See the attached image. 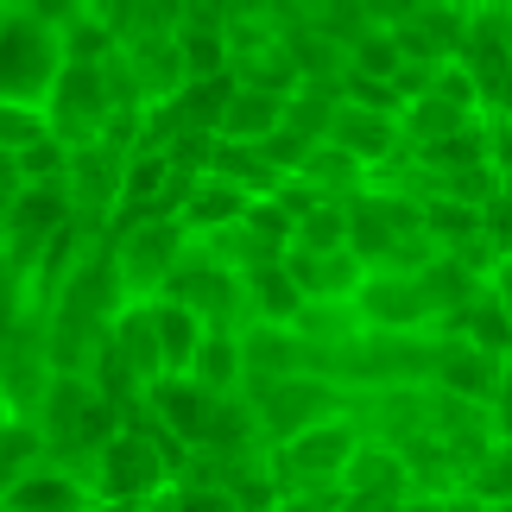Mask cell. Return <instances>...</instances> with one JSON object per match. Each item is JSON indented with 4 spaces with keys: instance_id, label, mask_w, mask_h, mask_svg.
Instances as JSON below:
<instances>
[{
    "instance_id": "32",
    "label": "cell",
    "mask_w": 512,
    "mask_h": 512,
    "mask_svg": "<svg viewBox=\"0 0 512 512\" xmlns=\"http://www.w3.org/2000/svg\"><path fill=\"white\" fill-rule=\"evenodd\" d=\"M310 146H317V140H304L298 127H285V121H279V127H272L266 140H260V159L279 171V177H291V171L304 165V152H310Z\"/></svg>"
},
{
    "instance_id": "4",
    "label": "cell",
    "mask_w": 512,
    "mask_h": 512,
    "mask_svg": "<svg viewBox=\"0 0 512 512\" xmlns=\"http://www.w3.org/2000/svg\"><path fill=\"white\" fill-rule=\"evenodd\" d=\"M57 76H64V45H57V32L26 19V13H7V26H0V102L45 108Z\"/></svg>"
},
{
    "instance_id": "25",
    "label": "cell",
    "mask_w": 512,
    "mask_h": 512,
    "mask_svg": "<svg viewBox=\"0 0 512 512\" xmlns=\"http://www.w3.org/2000/svg\"><path fill=\"white\" fill-rule=\"evenodd\" d=\"M209 171H215V177H228V184H241L247 196H272V190L285 184V177L260 159V146H241V140H215Z\"/></svg>"
},
{
    "instance_id": "15",
    "label": "cell",
    "mask_w": 512,
    "mask_h": 512,
    "mask_svg": "<svg viewBox=\"0 0 512 512\" xmlns=\"http://www.w3.org/2000/svg\"><path fill=\"white\" fill-rule=\"evenodd\" d=\"M133 83H140V102H171V95H184L190 70H184V45H177V32H159V38H133V45H121Z\"/></svg>"
},
{
    "instance_id": "11",
    "label": "cell",
    "mask_w": 512,
    "mask_h": 512,
    "mask_svg": "<svg viewBox=\"0 0 512 512\" xmlns=\"http://www.w3.org/2000/svg\"><path fill=\"white\" fill-rule=\"evenodd\" d=\"M500 380H506V361H494V354H481V348H468V342H449V336H443L437 367H430V386H437V392H449V399H462V405H481V411H487V399L500 392Z\"/></svg>"
},
{
    "instance_id": "41",
    "label": "cell",
    "mask_w": 512,
    "mask_h": 512,
    "mask_svg": "<svg viewBox=\"0 0 512 512\" xmlns=\"http://www.w3.org/2000/svg\"><path fill=\"white\" fill-rule=\"evenodd\" d=\"M506 260H512V253H506Z\"/></svg>"
},
{
    "instance_id": "3",
    "label": "cell",
    "mask_w": 512,
    "mask_h": 512,
    "mask_svg": "<svg viewBox=\"0 0 512 512\" xmlns=\"http://www.w3.org/2000/svg\"><path fill=\"white\" fill-rule=\"evenodd\" d=\"M177 481V462L140 424H121L95 456V500L102 506H152Z\"/></svg>"
},
{
    "instance_id": "37",
    "label": "cell",
    "mask_w": 512,
    "mask_h": 512,
    "mask_svg": "<svg viewBox=\"0 0 512 512\" xmlns=\"http://www.w3.org/2000/svg\"><path fill=\"white\" fill-rule=\"evenodd\" d=\"M13 190H19V171H13V159H7V152H0V203H7Z\"/></svg>"
},
{
    "instance_id": "26",
    "label": "cell",
    "mask_w": 512,
    "mask_h": 512,
    "mask_svg": "<svg viewBox=\"0 0 512 512\" xmlns=\"http://www.w3.org/2000/svg\"><path fill=\"white\" fill-rule=\"evenodd\" d=\"M405 64L399 38H392V26H361L348 38V76H367V83H392Z\"/></svg>"
},
{
    "instance_id": "40",
    "label": "cell",
    "mask_w": 512,
    "mask_h": 512,
    "mask_svg": "<svg viewBox=\"0 0 512 512\" xmlns=\"http://www.w3.org/2000/svg\"><path fill=\"white\" fill-rule=\"evenodd\" d=\"M0 26H7V7H0Z\"/></svg>"
},
{
    "instance_id": "9",
    "label": "cell",
    "mask_w": 512,
    "mask_h": 512,
    "mask_svg": "<svg viewBox=\"0 0 512 512\" xmlns=\"http://www.w3.org/2000/svg\"><path fill=\"white\" fill-rule=\"evenodd\" d=\"M241 373H247L241 392L298 380V373H310V348H304V336L291 323H247L241 329Z\"/></svg>"
},
{
    "instance_id": "38",
    "label": "cell",
    "mask_w": 512,
    "mask_h": 512,
    "mask_svg": "<svg viewBox=\"0 0 512 512\" xmlns=\"http://www.w3.org/2000/svg\"><path fill=\"white\" fill-rule=\"evenodd\" d=\"M0 7H7V13H19V7H26V0H0Z\"/></svg>"
},
{
    "instance_id": "34",
    "label": "cell",
    "mask_w": 512,
    "mask_h": 512,
    "mask_svg": "<svg viewBox=\"0 0 512 512\" xmlns=\"http://www.w3.org/2000/svg\"><path fill=\"white\" fill-rule=\"evenodd\" d=\"M481 146H487V171L512 184V114H481Z\"/></svg>"
},
{
    "instance_id": "16",
    "label": "cell",
    "mask_w": 512,
    "mask_h": 512,
    "mask_svg": "<svg viewBox=\"0 0 512 512\" xmlns=\"http://www.w3.org/2000/svg\"><path fill=\"white\" fill-rule=\"evenodd\" d=\"M0 506H7V512H95L102 500H95L89 481H76L70 468H57V462L45 456L7 500H0Z\"/></svg>"
},
{
    "instance_id": "13",
    "label": "cell",
    "mask_w": 512,
    "mask_h": 512,
    "mask_svg": "<svg viewBox=\"0 0 512 512\" xmlns=\"http://www.w3.org/2000/svg\"><path fill=\"white\" fill-rule=\"evenodd\" d=\"M108 354L127 367V380L133 386H152V380H165V361H159V329H152V298L146 304H121L108 317Z\"/></svg>"
},
{
    "instance_id": "24",
    "label": "cell",
    "mask_w": 512,
    "mask_h": 512,
    "mask_svg": "<svg viewBox=\"0 0 512 512\" xmlns=\"http://www.w3.org/2000/svg\"><path fill=\"white\" fill-rule=\"evenodd\" d=\"M38 462H45V430L32 418H7L0 424V500H7Z\"/></svg>"
},
{
    "instance_id": "10",
    "label": "cell",
    "mask_w": 512,
    "mask_h": 512,
    "mask_svg": "<svg viewBox=\"0 0 512 512\" xmlns=\"http://www.w3.org/2000/svg\"><path fill=\"white\" fill-rule=\"evenodd\" d=\"M323 140H329V146H342L348 159H361L367 171H373V165H386V159H399V152H405L399 114H386V108H361V102H342Z\"/></svg>"
},
{
    "instance_id": "31",
    "label": "cell",
    "mask_w": 512,
    "mask_h": 512,
    "mask_svg": "<svg viewBox=\"0 0 512 512\" xmlns=\"http://www.w3.org/2000/svg\"><path fill=\"white\" fill-rule=\"evenodd\" d=\"M165 500H171V512H241V500L222 481H171Z\"/></svg>"
},
{
    "instance_id": "21",
    "label": "cell",
    "mask_w": 512,
    "mask_h": 512,
    "mask_svg": "<svg viewBox=\"0 0 512 512\" xmlns=\"http://www.w3.org/2000/svg\"><path fill=\"white\" fill-rule=\"evenodd\" d=\"M190 380L209 392V399H234V392L247 386V373H241V329H209L203 348H196V361H190Z\"/></svg>"
},
{
    "instance_id": "8",
    "label": "cell",
    "mask_w": 512,
    "mask_h": 512,
    "mask_svg": "<svg viewBox=\"0 0 512 512\" xmlns=\"http://www.w3.org/2000/svg\"><path fill=\"white\" fill-rule=\"evenodd\" d=\"M392 38L411 64H456L468 45V13L449 0H418L405 19H392Z\"/></svg>"
},
{
    "instance_id": "1",
    "label": "cell",
    "mask_w": 512,
    "mask_h": 512,
    "mask_svg": "<svg viewBox=\"0 0 512 512\" xmlns=\"http://www.w3.org/2000/svg\"><path fill=\"white\" fill-rule=\"evenodd\" d=\"M367 443V430L354 411H336V418L298 430L291 443L272 449V481H279V506L304 500V494H342V475L354 462V449Z\"/></svg>"
},
{
    "instance_id": "7",
    "label": "cell",
    "mask_w": 512,
    "mask_h": 512,
    "mask_svg": "<svg viewBox=\"0 0 512 512\" xmlns=\"http://www.w3.org/2000/svg\"><path fill=\"white\" fill-rule=\"evenodd\" d=\"M354 310L373 336H418V329H437V304L418 272H367L361 291H354Z\"/></svg>"
},
{
    "instance_id": "35",
    "label": "cell",
    "mask_w": 512,
    "mask_h": 512,
    "mask_svg": "<svg viewBox=\"0 0 512 512\" xmlns=\"http://www.w3.org/2000/svg\"><path fill=\"white\" fill-rule=\"evenodd\" d=\"M19 13L38 19V26H51V32H64L70 19H83V13H89V0H26Z\"/></svg>"
},
{
    "instance_id": "27",
    "label": "cell",
    "mask_w": 512,
    "mask_h": 512,
    "mask_svg": "<svg viewBox=\"0 0 512 512\" xmlns=\"http://www.w3.org/2000/svg\"><path fill=\"white\" fill-rule=\"evenodd\" d=\"M456 494H468L475 506H487V512H500V506H512V443H494L487 456L462 475V487Z\"/></svg>"
},
{
    "instance_id": "30",
    "label": "cell",
    "mask_w": 512,
    "mask_h": 512,
    "mask_svg": "<svg viewBox=\"0 0 512 512\" xmlns=\"http://www.w3.org/2000/svg\"><path fill=\"white\" fill-rule=\"evenodd\" d=\"M19 184L26 190H64V171H70V146L64 140H38L32 152H19L13 159Z\"/></svg>"
},
{
    "instance_id": "14",
    "label": "cell",
    "mask_w": 512,
    "mask_h": 512,
    "mask_svg": "<svg viewBox=\"0 0 512 512\" xmlns=\"http://www.w3.org/2000/svg\"><path fill=\"white\" fill-rule=\"evenodd\" d=\"M285 272L298 279L304 304H342V298H354V291H361V279H367V266L354 260L348 247H336V253H304V247H285Z\"/></svg>"
},
{
    "instance_id": "20",
    "label": "cell",
    "mask_w": 512,
    "mask_h": 512,
    "mask_svg": "<svg viewBox=\"0 0 512 512\" xmlns=\"http://www.w3.org/2000/svg\"><path fill=\"white\" fill-rule=\"evenodd\" d=\"M152 329H159V361H165V373H190L196 348H203V336H209V323L196 317L190 304H177V298H152Z\"/></svg>"
},
{
    "instance_id": "33",
    "label": "cell",
    "mask_w": 512,
    "mask_h": 512,
    "mask_svg": "<svg viewBox=\"0 0 512 512\" xmlns=\"http://www.w3.org/2000/svg\"><path fill=\"white\" fill-rule=\"evenodd\" d=\"M481 241L494 247L500 260L512 253V184H500V190H494V196L481 203Z\"/></svg>"
},
{
    "instance_id": "12",
    "label": "cell",
    "mask_w": 512,
    "mask_h": 512,
    "mask_svg": "<svg viewBox=\"0 0 512 512\" xmlns=\"http://www.w3.org/2000/svg\"><path fill=\"white\" fill-rule=\"evenodd\" d=\"M342 500H373V506H405V500H418L411 494V475H405V456L392 443H361L354 449V462H348V475H342Z\"/></svg>"
},
{
    "instance_id": "36",
    "label": "cell",
    "mask_w": 512,
    "mask_h": 512,
    "mask_svg": "<svg viewBox=\"0 0 512 512\" xmlns=\"http://www.w3.org/2000/svg\"><path fill=\"white\" fill-rule=\"evenodd\" d=\"M487 430H494V443H512V373L500 380L494 399H487Z\"/></svg>"
},
{
    "instance_id": "5",
    "label": "cell",
    "mask_w": 512,
    "mask_h": 512,
    "mask_svg": "<svg viewBox=\"0 0 512 512\" xmlns=\"http://www.w3.org/2000/svg\"><path fill=\"white\" fill-rule=\"evenodd\" d=\"M127 146L114 140H83L70 146V171H64V203L89 234H108V222L121 215V190H127Z\"/></svg>"
},
{
    "instance_id": "23",
    "label": "cell",
    "mask_w": 512,
    "mask_h": 512,
    "mask_svg": "<svg viewBox=\"0 0 512 512\" xmlns=\"http://www.w3.org/2000/svg\"><path fill=\"white\" fill-rule=\"evenodd\" d=\"M468 121H481V114H468L456 102H443L437 89L418 95V102H405L399 108V133H405V152H424V146H443L449 133H462Z\"/></svg>"
},
{
    "instance_id": "2",
    "label": "cell",
    "mask_w": 512,
    "mask_h": 512,
    "mask_svg": "<svg viewBox=\"0 0 512 512\" xmlns=\"http://www.w3.org/2000/svg\"><path fill=\"white\" fill-rule=\"evenodd\" d=\"M190 247V228L177 215H127V222H108V260H114V279H121V298L127 304H146L159 298L165 279L177 272Z\"/></svg>"
},
{
    "instance_id": "17",
    "label": "cell",
    "mask_w": 512,
    "mask_h": 512,
    "mask_svg": "<svg viewBox=\"0 0 512 512\" xmlns=\"http://www.w3.org/2000/svg\"><path fill=\"white\" fill-rule=\"evenodd\" d=\"M247 203L253 196L241 190V184H228V177H215V171H203L190 184V196H184V209H177V222L190 228V241H209V234H222V228H234L247 215Z\"/></svg>"
},
{
    "instance_id": "39",
    "label": "cell",
    "mask_w": 512,
    "mask_h": 512,
    "mask_svg": "<svg viewBox=\"0 0 512 512\" xmlns=\"http://www.w3.org/2000/svg\"><path fill=\"white\" fill-rule=\"evenodd\" d=\"M241 512H279V506H241Z\"/></svg>"
},
{
    "instance_id": "18",
    "label": "cell",
    "mask_w": 512,
    "mask_h": 512,
    "mask_svg": "<svg viewBox=\"0 0 512 512\" xmlns=\"http://www.w3.org/2000/svg\"><path fill=\"white\" fill-rule=\"evenodd\" d=\"M285 121V95L272 89H253V83H234L228 89V108L215 121V140H241V146H260L272 127Z\"/></svg>"
},
{
    "instance_id": "22",
    "label": "cell",
    "mask_w": 512,
    "mask_h": 512,
    "mask_svg": "<svg viewBox=\"0 0 512 512\" xmlns=\"http://www.w3.org/2000/svg\"><path fill=\"white\" fill-rule=\"evenodd\" d=\"M241 285H247V310H253V323H298L304 291H298V279L285 272V260H266V266L241 272Z\"/></svg>"
},
{
    "instance_id": "6",
    "label": "cell",
    "mask_w": 512,
    "mask_h": 512,
    "mask_svg": "<svg viewBox=\"0 0 512 512\" xmlns=\"http://www.w3.org/2000/svg\"><path fill=\"white\" fill-rule=\"evenodd\" d=\"M247 405H253V424H260V443L279 449V443L298 437V430H310V424L348 411V392L329 386V380H317V373H298V380H279V386L247 392Z\"/></svg>"
},
{
    "instance_id": "28",
    "label": "cell",
    "mask_w": 512,
    "mask_h": 512,
    "mask_svg": "<svg viewBox=\"0 0 512 512\" xmlns=\"http://www.w3.org/2000/svg\"><path fill=\"white\" fill-rule=\"evenodd\" d=\"M38 140H57V133H51V108L0 102V152H7V159H19V152H32Z\"/></svg>"
},
{
    "instance_id": "19",
    "label": "cell",
    "mask_w": 512,
    "mask_h": 512,
    "mask_svg": "<svg viewBox=\"0 0 512 512\" xmlns=\"http://www.w3.org/2000/svg\"><path fill=\"white\" fill-rule=\"evenodd\" d=\"M291 177H304L310 190L323 196V203H354V196L367 190V165L361 159H348L342 146H329V140H317L304 152V165L291 171Z\"/></svg>"
},
{
    "instance_id": "29",
    "label": "cell",
    "mask_w": 512,
    "mask_h": 512,
    "mask_svg": "<svg viewBox=\"0 0 512 512\" xmlns=\"http://www.w3.org/2000/svg\"><path fill=\"white\" fill-rule=\"evenodd\" d=\"M291 247H304V253H336V247H348V203H317L298 222Z\"/></svg>"
}]
</instances>
